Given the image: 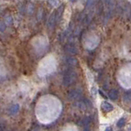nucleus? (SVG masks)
Returning <instances> with one entry per match:
<instances>
[{
  "label": "nucleus",
  "instance_id": "nucleus-4",
  "mask_svg": "<svg viewBox=\"0 0 131 131\" xmlns=\"http://www.w3.org/2000/svg\"><path fill=\"white\" fill-rule=\"evenodd\" d=\"M64 51L66 52L67 54H69L70 55H75L78 54V50L77 48L73 46V45H66L64 46Z\"/></svg>",
  "mask_w": 131,
  "mask_h": 131
},
{
  "label": "nucleus",
  "instance_id": "nucleus-5",
  "mask_svg": "<svg viewBox=\"0 0 131 131\" xmlns=\"http://www.w3.org/2000/svg\"><path fill=\"white\" fill-rule=\"evenodd\" d=\"M65 63L67 65H69L71 68H73V67H75L78 65V59L76 58L73 57V56H69V57H67L65 59Z\"/></svg>",
  "mask_w": 131,
  "mask_h": 131
},
{
  "label": "nucleus",
  "instance_id": "nucleus-10",
  "mask_svg": "<svg viewBox=\"0 0 131 131\" xmlns=\"http://www.w3.org/2000/svg\"><path fill=\"white\" fill-rule=\"evenodd\" d=\"M90 123H91V118H90L89 116H85L79 121V125L81 126L88 127L90 125Z\"/></svg>",
  "mask_w": 131,
  "mask_h": 131
},
{
  "label": "nucleus",
  "instance_id": "nucleus-6",
  "mask_svg": "<svg viewBox=\"0 0 131 131\" xmlns=\"http://www.w3.org/2000/svg\"><path fill=\"white\" fill-rule=\"evenodd\" d=\"M101 107H102V109L104 111H106V112H110V111H111L112 110L114 109L113 106H112L111 104H110L109 102H102V105H101Z\"/></svg>",
  "mask_w": 131,
  "mask_h": 131
},
{
  "label": "nucleus",
  "instance_id": "nucleus-17",
  "mask_svg": "<svg viewBox=\"0 0 131 131\" xmlns=\"http://www.w3.org/2000/svg\"><path fill=\"white\" fill-rule=\"evenodd\" d=\"M73 1H74V0H72V2H73Z\"/></svg>",
  "mask_w": 131,
  "mask_h": 131
},
{
  "label": "nucleus",
  "instance_id": "nucleus-13",
  "mask_svg": "<svg viewBox=\"0 0 131 131\" xmlns=\"http://www.w3.org/2000/svg\"><path fill=\"white\" fill-rule=\"evenodd\" d=\"M78 106L82 110H85L87 108V103H85V102H79L78 104Z\"/></svg>",
  "mask_w": 131,
  "mask_h": 131
},
{
  "label": "nucleus",
  "instance_id": "nucleus-12",
  "mask_svg": "<svg viewBox=\"0 0 131 131\" xmlns=\"http://www.w3.org/2000/svg\"><path fill=\"white\" fill-rule=\"evenodd\" d=\"M95 4V0H88V1L87 2V3H86V7L87 8H89V7H92L94 6Z\"/></svg>",
  "mask_w": 131,
  "mask_h": 131
},
{
  "label": "nucleus",
  "instance_id": "nucleus-2",
  "mask_svg": "<svg viewBox=\"0 0 131 131\" xmlns=\"http://www.w3.org/2000/svg\"><path fill=\"white\" fill-rule=\"evenodd\" d=\"M83 96V91L81 89H73L68 93V98L70 101L79 100Z\"/></svg>",
  "mask_w": 131,
  "mask_h": 131
},
{
  "label": "nucleus",
  "instance_id": "nucleus-16",
  "mask_svg": "<svg viewBox=\"0 0 131 131\" xmlns=\"http://www.w3.org/2000/svg\"><path fill=\"white\" fill-rule=\"evenodd\" d=\"M83 131H90V129H89V127H85V129Z\"/></svg>",
  "mask_w": 131,
  "mask_h": 131
},
{
  "label": "nucleus",
  "instance_id": "nucleus-7",
  "mask_svg": "<svg viewBox=\"0 0 131 131\" xmlns=\"http://www.w3.org/2000/svg\"><path fill=\"white\" fill-rule=\"evenodd\" d=\"M63 10H64V5L62 4V5H60L58 7L57 10L55 11V13H56V20H57V22L59 21V20L61 19L63 13Z\"/></svg>",
  "mask_w": 131,
  "mask_h": 131
},
{
  "label": "nucleus",
  "instance_id": "nucleus-14",
  "mask_svg": "<svg viewBox=\"0 0 131 131\" xmlns=\"http://www.w3.org/2000/svg\"><path fill=\"white\" fill-rule=\"evenodd\" d=\"M6 28V23L4 24V22L2 21L1 22V31H4V29Z\"/></svg>",
  "mask_w": 131,
  "mask_h": 131
},
{
  "label": "nucleus",
  "instance_id": "nucleus-3",
  "mask_svg": "<svg viewBox=\"0 0 131 131\" xmlns=\"http://www.w3.org/2000/svg\"><path fill=\"white\" fill-rule=\"evenodd\" d=\"M56 23H57V20H56V13L54 11V12L52 13V14L50 15V18H49V20H48V22H47L48 29L50 30V31L53 30L54 28V26Z\"/></svg>",
  "mask_w": 131,
  "mask_h": 131
},
{
  "label": "nucleus",
  "instance_id": "nucleus-8",
  "mask_svg": "<svg viewBox=\"0 0 131 131\" xmlns=\"http://www.w3.org/2000/svg\"><path fill=\"white\" fill-rule=\"evenodd\" d=\"M18 111H19V105H17V104L13 105V106L8 109V113L11 115L17 114Z\"/></svg>",
  "mask_w": 131,
  "mask_h": 131
},
{
  "label": "nucleus",
  "instance_id": "nucleus-15",
  "mask_svg": "<svg viewBox=\"0 0 131 131\" xmlns=\"http://www.w3.org/2000/svg\"><path fill=\"white\" fill-rule=\"evenodd\" d=\"M105 131H112L111 127H107V128L106 129V130H105Z\"/></svg>",
  "mask_w": 131,
  "mask_h": 131
},
{
  "label": "nucleus",
  "instance_id": "nucleus-9",
  "mask_svg": "<svg viewBox=\"0 0 131 131\" xmlns=\"http://www.w3.org/2000/svg\"><path fill=\"white\" fill-rule=\"evenodd\" d=\"M108 96L111 100H116L119 97V92L116 89H112L108 93Z\"/></svg>",
  "mask_w": 131,
  "mask_h": 131
},
{
  "label": "nucleus",
  "instance_id": "nucleus-11",
  "mask_svg": "<svg viewBox=\"0 0 131 131\" xmlns=\"http://www.w3.org/2000/svg\"><path fill=\"white\" fill-rule=\"evenodd\" d=\"M125 125V118H121L117 122V127L118 128H122L123 126Z\"/></svg>",
  "mask_w": 131,
  "mask_h": 131
},
{
  "label": "nucleus",
  "instance_id": "nucleus-1",
  "mask_svg": "<svg viewBox=\"0 0 131 131\" xmlns=\"http://www.w3.org/2000/svg\"><path fill=\"white\" fill-rule=\"evenodd\" d=\"M77 73L72 69H69L66 71L63 77V85L65 87H69L73 84L77 80Z\"/></svg>",
  "mask_w": 131,
  "mask_h": 131
}]
</instances>
